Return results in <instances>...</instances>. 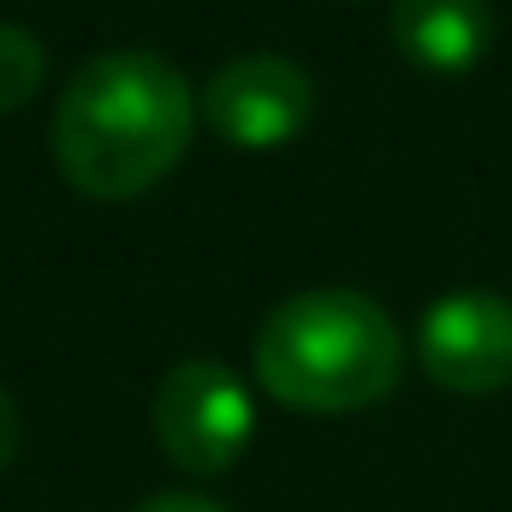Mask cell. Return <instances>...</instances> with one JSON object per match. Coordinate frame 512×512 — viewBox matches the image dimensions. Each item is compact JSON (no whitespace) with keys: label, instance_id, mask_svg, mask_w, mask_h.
<instances>
[{"label":"cell","instance_id":"cell-2","mask_svg":"<svg viewBox=\"0 0 512 512\" xmlns=\"http://www.w3.org/2000/svg\"><path fill=\"white\" fill-rule=\"evenodd\" d=\"M268 399L304 417H346L382 405L405 376V334L358 286H304L280 298L251 346Z\"/></svg>","mask_w":512,"mask_h":512},{"label":"cell","instance_id":"cell-7","mask_svg":"<svg viewBox=\"0 0 512 512\" xmlns=\"http://www.w3.org/2000/svg\"><path fill=\"white\" fill-rule=\"evenodd\" d=\"M42 78H48V48L36 42V30L0 18V114L30 108Z\"/></svg>","mask_w":512,"mask_h":512},{"label":"cell","instance_id":"cell-3","mask_svg":"<svg viewBox=\"0 0 512 512\" xmlns=\"http://www.w3.org/2000/svg\"><path fill=\"white\" fill-rule=\"evenodd\" d=\"M149 423L185 477H227L256 435V399L221 358H185L161 376Z\"/></svg>","mask_w":512,"mask_h":512},{"label":"cell","instance_id":"cell-4","mask_svg":"<svg viewBox=\"0 0 512 512\" xmlns=\"http://www.w3.org/2000/svg\"><path fill=\"white\" fill-rule=\"evenodd\" d=\"M203 120L233 149H286L316 120V78L292 54H239L203 84Z\"/></svg>","mask_w":512,"mask_h":512},{"label":"cell","instance_id":"cell-5","mask_svg":"<svg viewBox=\"0 0 512 512\" xmlns=\"http://www.w3.org/2000/svg\"><path fill=\"white\" fill-rule=\"evenodd\" d=\"M417 358L429 382L465 399L512 387V298L483 286L435 298L417 322Z\"/></svg>","mask_w":512,"mask_h":512},{"label":"cell","instance_id":"cell-1","mask_svg":"<svg viewBox=\"0 0 512 512\" xmlns=\"http://www.w3.org/2000/svg\"><path fill=\"white\" fill-rule=\"evenodd\" d=\"M197 90L155 48L90 54L54 102V167L90 203H131L155 191L191 149Z\"/></svg>","mask_w":512,"mask_h":512},{"label":"cell","instance_id":"cell-9","mask_svg":"<svg viewBox=\"0 0 512 512\" xmlns=\"http://www.w3.org/2000/svg\"><path fill=\"white\" fill-rule=\"evenodd\" d=\"M18 441H24V423H18V405H12V393L0 387V471L18 459Z\"/></svg>","mask_w":512,"mask_h":512},{"label":"cell","instance_id":"cell-8","mask_svg":"<svg viewBox=\"0 0 512 512\" xmlns=\"http://www.w3.org/2000/svg\"><path fill=\"white\" fill-rule=\"evenodd\" d=\"M131 512H227V507H221V501H209V495H197V489H161V495L137 501Z\"/></svg>","mask_w":512,"mask_h":512},{"label":"cell","instance_id":"cell-6","mask_svg":"<svg viewBox=\"0 0 512 512\" xmlns=\"http://www.w3.org/2000/svg\"><path fill=\"white\" fill-rule=\"evenodd\" d=\"M387 30L417 72L459 78L495 48V6L489 0H393Z\"/></svg>","mask_w":512,"mask_h":512}]
</instances>
